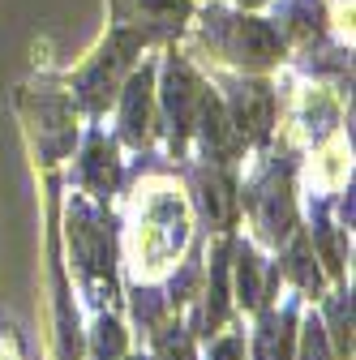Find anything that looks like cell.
I'll return each mask as SVG.
<instances>
[{"label": "cell", "instance_id": "obj_1", "mask_svg": "<svg viewBox=\"0 0 356 360\" xmlns=\"http://www.w3.org/2000/svg\"><path fill=\"white\" fill-rule=\"evenodd\" d=\"M215 43L228 60L249 65V69H266L284 56L279 30L262 18H219L215 22Z\"/></svg>", "mask_w": 356, "mask_h": 360}, {"label": "cell", "instance_id": "obj_2", "mask_svg": "<svg viewBox=\"0 0 356 360\" xmlns=\"http://www.w3.org/2000/svg\"><path fill=\"white\" fill-rule=\"evenodd\" d=\"M69 245L86 279H112V223L91 202L69 206Z\"/></svg>", "mask_w": 356, "mask_h": 360}, {"label": "cell", "instance_id": "obj_3", "mask_svg": "<svg viewBox=\"0 0 356 360\" xmlns=\"http://www.w3.org/2000/svg\"><path fill=\"white\" fill-rule=\"evenodd\" d=\"M138 48H142V34L120 30V34H112V43L99 52V60L77 77V95H82V103L91 108V112H103L116 99L120 73L129 69V60H133V52H138Z\"/></svg>", "mask_w": 356, "mask_h": 360}, {"label": "cell", "instance_id": "obj_4", "mask_svg": "<svg viewBox=\"0 0 356 360\" xmlns=\"http://www.w3.org/2000/svg\"><path fill=\"white\" fill-rule=\"evenodd\" d=\"M163 112H167V129H172V142L181 146L185 138H189V129H193V120H198V108H202V82H198V73L181 60V56H172L167 60V69H163Z\"/></svg>", "mask_w": 356, "mask_h": 360}, {"label": "cell", "instance_id": "obj_5", "mask_svg": "<svg viewBox=\"0 0 356 360\" xmlns=\"http://www.w3.org/2000/svg\"><path fill=\"white\" fill-rule=\"evenodd\" d=\"M228 120L236 129V142H262L271 133V120H275V99L262 82H236L228 86Z\"/></svg>", "mask_w": 356, "mask_h": 360}, {"label": "cell", "instance_id": "obj_6", "mask_svg": "<svg viewBox=\"0 0 356 360\" xmlns=\"http://www.w3.org/2000/svg\"><path fill=\"white\" fill-rule=\"evenodd\" d=\"M151 108H155V86H151V69L133 73L125 82V103H120V133L125 142L142 146L151 138Z\"/></svg>", "mask_w": 356, "mask_h": 360}, {"label": "cell", "instance_id": "obj_7", "mask_svg": "<svg viewBox=\"0 0 356 360\" xmlns=\"http://www.w3.org/2000/svg\"><path fill=\"white\" fill-rule=\"evenodd\" d=\"M258 223L266 240H284L292 228V198H288V176H266V185L258 189Z\"/></svg>", "mask_w": 356, "mask_h": 360}, {"label": "cell", "instance_id": "obj_8", "mask_svg": "<svg viewBox=\"0 0 356 360\" xmlns=\"http://www.w3.org/2000/svg\"><path fill=\"white\" fill-rule=\"evenodd\" d=\"M77 180L91 193H112L116 189V180H120V159H116V150H112V142L103 138V133H95L91 142H86V150H82V163H77Z\"/></svg>", "mask_w": 356, "mask_h": 360}, {"label": "cell", "instance_id": "obj_9", "mask_svg": "<svg viewBox=\"0 0 356 360\" xmlns=\"http://www.w3.org/2000/svg\"><path fill=\"white\" fill-rule=\"evenodd\" d=\"M193 129L202 133V146H206L215 159H224V155L236 150V129H232V120H228V108L219 103L215 95H202V108H198Z\"/></svg>", "mask_w": 356, "mask_h": 360}, {"label": "cell", "instance_id": "obj_10", "mask_svg": "<svg viewBox=\"0 0 356 360\" xmlns=\"http://www.w3.org/2000/svg\"><path fill=\"white\" fill-rule=\"evenodd\" d=\"M279 39H314L326 22L322 0H279Z\"/></svg>", "mask_w": 356, "mask_h": 360}, {"label": "cell", "instance_id": "obj_11", "mask_svg": "<svg viewBox=\"0 0 356 360\" xmlns=\"http://www.w3.org/2000/svg\"><path fill=\"white\" fill-rule=\"evenodd\" d=\"M292 309L284 313H266L262 326H258V339H253V356L258 360H292Z\"/></svg>", "mask_w": 356, "mask_h": 360}, {"label": "cell", "instance_id": "obj_12", "mask_svg": "<svg viewBox=\"0 0 356 360\" xmlns=\"http://www.w3.org/2000/svg\"><path fill=\"white\" fill-rule=\"evenodd\" d=\"M198 202L202 210L210 214V223H228L232 214V185H228V176H219V172H202L198 176Z\"/></svg>", "mask_w": 356, "mask_h": 360}, {"label": "cell", "instance_id": "obj_13", "mask_svg": "<svg viewBox=\"0 0 356 360\" xmlns=\"http://www.w3.org/2000/svg\"><path fill=\"white\" fill-rule=\"evenodd\" d=\"M236 292H241V304H262V262L253 249H241L236 253Z\"/></svg>", "mask_w": 356, "mask_h": 360}, {"label": "cell", "instance_id": "obj_14", "mask_svg": "<svg viewBox=\"0 0 356 360\" xmlns=\"http://www.w3.org/2000/svg\"><path fill=\"white\" fill-rule=\"evenodd\" d=\"M326 335L335 339V356L348 360V356H352V296H348V292H339V296L331 300V330H326Z\"/></svg>", "mask_w": 356, "mask_h": 360}, {"label": "cell", "instance_id": "obj_15", "mask_svg": "<svg viewBox=\"0 0 356 360\" xmlns=\"http://www.w3.org/2000/svg\"><path fill=\"white\" fill-rule=\"evenodd\" d=\"M288 275H292L305 292L322 283V275H318V266H314V253H309V240H305V236H296V245H292V253H288Z\"/></svg>", "mask_w": 356, "mask_h": 360}, {"label": "cell", "instance_id": "obj_16", "mask_svg": "<svg viewBox=\"0 0 356 360\" xmlns=\"http://www.w3.org/2000/svg\"><path fill=\"white\" fill-rule=\"evenodd\" d=\"M224 249L215 253V266H210V296H206V313H202V326H219L224 322V292H228V283H224Z\"/></svg>", "mask_w": 356, "mask_h": 360}, {"label": "cell", "instance_id": "obj_17", "mask_svg": "<svg viewBox=\"0 0 356 360\" xmlns=\"http://www.w3.org/2000/svg\"><path fill=\"white\" fill-rule=\"evenodd\" d=\"M120 356H125V330L112 318H99L95 343H91V360H120Z\"/></svg>", "mask_w": 356, "mask_h": 360}, {"label": "cell", "instance_id": "obj_18", "mask_svg": "<svg viewBox=\"0 0 356 360\" xmlns=\"http://www.w3.org/2000/svg\"><path fill=\"white\" fill-rule=\"evenodd\" d=\"M155 360H193V343L185 326H163L155 339Z\"/></svg>", "mask_w": 356, "mask_h": 360}, {"label": "cell", "instance_id": "obj_19", "mask_svg": "<svg viewBox=\"0 0 356 360\" xmlns=\"http://www.w3.org/2000/svg\"><path fill=\"white\" fill-rule=\"evenodd\" d=\"M300 360H339L331 352V339H326V326L309 318L305 322V339H300Z\"/></svg>", "mask_w": 356, "mask_h": 360}, {"label": "cell", "instance_id": "obj_20", "mask_svg": "<svg viewBox=\"0 0 356 360\" xmlns=\"http://www.w3.org/2000/svg\"><path fill=\"white\" fill-rule=\"evenodd\" d=\"M138 322H146V326L159 322V300H155V292H138Z\"/></svg>", "mask_w": 356, "mask_h": 360}, {"label": "cell", "instance_id": "obj_21", "mask_svg": "<svg viewBox=\"0 0 356 360\" xmlns=\"http://www.w3.org/2000/svg\"><path fill=\"white\" fill-rule=\"evenodd\" d=\"M210 360H245V352H241V343H236V339H219V343H215V352H210Z\"/></svg>", "mask_w": 356, "mask_h": 360}, {"label": "cell", "instance_id": "obj_22", "mask_svg": "<svg viewBox=\"0 0 356 360\" xmlns=\"http://www.w3.org/2000/svg\"><path fill=\"white\" fill-rule=\"evenodd\" d=\"M245 5H258V0H245Z\"/></svg>", "mask_w": 356, "mask_h": 360}]
</instances>
